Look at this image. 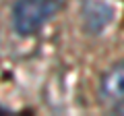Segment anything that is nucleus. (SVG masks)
<instances>
[{
  "mask_svg": "<svg viewBox=\"0 0 124 116\" xmlns=\"http://www.w3.org/2000/svg\"><path fill=\"white\" fill-rule=\"evenodd\" d=\"M64 0H17L13 6V27L23 37L35 35L62 10Z\"/></svg>",
  "mask_w": 124,
  "mask_h": 116,
  "instance_id": "nucleus-1",
  "label": "nucleus"
},
{
  "mask_svg": "<svg viewBox=\"0 0 124 116\" xmlns=\"http://www.w3.org/2000/svg\"><path fill=\"white\" fill-rule=\"evenodd\" d=\"M116 114H124V102L120 106H116Z\"/></svg>",
  "mask_w": 124,
  "mask_h": 116,
  "instance_id": "nucleus-4",
  "label": "nucleus"
},
{
  "mask_svg": "<svg viewBox=\"0 0 124 116\" xmlns=\"http://www.w3.org/2000/svg\"><path fill=\"white\" fill-rule=\"evenodd\" d=\"M83 19L91 33H101L106 25H110L112 21V6L101 2V0H85Z\"/></svg>",
  "mask_w": 124,
  "mask_h": 116,
  "instance_id": "nucleus-2",
  "label": "nucleus"
},
{
  "mask_svg": "<svg viewBox=\"0 0 124 116\" xmlns=\"http://www.w3.org/2000/svg\"><path fill=\"white\" fill-rule=\"evenodd\" d=\"M99 93L106 102H122L124 99V62H118L101 77Z\"/></svg>",
  "mask_w": 124,
  "mask_h": 116,
  "instance_id": "nucleus-3",
  "label": "nucleus"
}]
</instances>
